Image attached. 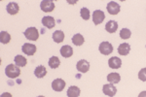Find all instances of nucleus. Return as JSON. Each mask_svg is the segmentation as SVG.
<instances>
[{
    "instance_id": "obj_21",
    "label": "nucleus",
    "mask_w": 146,
    "mask_h": 97,
    "mask_svg": "<svg viewBox=\"0 0 146 97\" xmlns=\"http://www.w3.org/2000/svg\"><path fill=\"white\" fill-rule=\"evenodd\" d=\"M85 42V39L83 37V35L81 34H75L74 36L72 37V43L75 45V46H81L83 45V43Z\"/></svg>"
},
{
    "instance_id": "obj_12",
    "label": "nucleus",
    "mask_w": 146,
    "mask_h": 97,
    "mask_svg": "<svg viewBox=\"0 0 146 97\" xmlns=\"http://www.w3.org/2000/svg\"><path fill=\"white\" fill-rule=\"evenodd\" d=\"M108 65L112 69H119L122 65V60L119 57H117V56H113V57L109 58V60H108Z\"/></svg>"
},
{
    "instance_id": "obj_7",
    "label": "nucleus",
    "mask_w": 146,
    "mask_h": 97,
    "mask_svg": "<svg viewBox=\"0 0 146 97\" xmlns=\"http://www.w3.org/2000/svg\"><path fill=\"white\" fill-rule=\"evenodd\" d=\"M106 9L110 15H117V14L120 12V5L117 3V2L111 1L107 4Z\"/></svg>"
},
{
    "instance_id": "obj_5",
    "label": "nucleus",
    "mask_w": 146,
    "mask_h": 97,
    "mask_svg": "<svg viewBox=\"0 0 146 97\" xmlns=\"http://www.w3.org/2000/svg\"><path fill=\"white\" fill-rule=\"evenodd\" d=\"M104 18H105V15L101 10H96L93 13V22L96 25L100 24L104 20Z\"/></svg>"
},
{
    "instance_id": "obj_30",
    "label": "nucleus",
    "mask_w": 146,
    "mask_h": 97,
    "mask_svg": "<svg viewBox=\"0 0 146 97\" xmlns=\"http://www.w3.org/2000/svg\"><path fill=\"white\" fill-rule=\"evenodd\" d=\"M38 97H45V96H42V95H41V96H38Z\"/></svg>"
},
{
    "instance_id": "obj_15",
    "label": "nucleus",
    "mask_w": 146,
    "mask_h": 97,
    "mask_svg": "<svg viewBox=\"0 0 146 97\" xmlns=\"http://www.w3.org/2000/svg\"><path fill=\"white\" fill-rule=\"evenodd\" d=\"M60 54L65 58L70 57L73 54V49L70 46H68V45H65V46L62 47V49H60Z\"/></svg>"
},
{
    "instance_id": "obj_6",
    "label": "nucleus",
    "mask_w": 146,
    "mask_h": 97,
    "mask_svg": "<svg viewBox=\"0 0 146 97\" xmlns=\"http://www.w3.org/2000/svg\"><path fill=\"white\" fill-rule=\"evenodd\" d=\"M102 90H103V93H104L105 95L113 97V96H115V94H116L117 88L114 86V84H104V86H103Z\"/></svg>"
},
{
    "instance_id": "obj_16",
    "label": "nucleus",
    "mask_w": 146,
    "mask_h": 97,
    "mask_svg": "<svg viewBox=\"0 0 146 97\" xmlns=\"http://www.w3.org/2000/svg\"><path fill=\"white\" fill-rule=\"evenodd\" d=\"M131 51V46L128 43H123L118 47V53L121 55H128Z\"/></svg>"
},
{
    "instance_id": "obj_18",
    "label": "nucleus",
    "mask_w": 146,
    "mask_h": 97,
    "mask_svg": "<svg viewBox=\"0 0 146 97\" xmlns=\"http://www.w3.org/2000/svg\"><path fill=\"white\" fill-rule=\"evenodd\" d=\"M46 74H47V70H46L45 66H43V65L37 66L36 69H35V71H34V75L36 76L37 78H39V79L45 77Z\"/></svg>"
},
{
    "instance_id": "obj_10",
    "label": "nucleus",
    "mask_w": 146,
    "mask_h": 97,
    "mask_svg": "<svg viewBox=\"0 0 146 97\" xmlns=\"http://www.w3.org/2000/svg\"><path fill=\"white\" fill-rule=\"evenodd\" d=\"M23 51L25 53V54H27V55H33V54L36 53V46L33 44H28V43H25L23 44Z\"/></svg>"
},
{
    "instance_id": "obj_1",
    "label": "nucleus",
    "mask_w": 146,
    "mask_h": 97,
    "mask_svg": "<svg viewBox=\"0 0 146 97\" xmlns=\"http://www.w3.org/2000/svg\"><path fill=\"white\" fill-rule=\"evenodd\" d=\"M5 74L10 79L18 78L21 74L20 67H18L17 65H14V64H9L5 69Z\"/></svg>"
},
{
    "instance_id": "obj_13",
    "label": "nucleus",
    "mask_w": 146,
    "mask_h": 97,
    "mask_svg": "<svg viewBox=\"0 0 146 97\" xmlns=\"http://www.w3.org/2000/svg\"><path fill=\"white\" fill-rule=\"evenodd\" d=\"M6 10L10 15H16V14H18L20 8H19V5L16 2H10V3L7 5Z\"/></svg>"
},
{
    "instance_id": "obj_4",
    "label": "nucleus",
    "mask_w": 146,
    "mask_h": 97,
    "mask_svg": "<svg viewBox=\"0 0 146 97\" xmlns=\"http://www.w3.org/2000/svg\"><path fill=\"white\" fill-rule=\"evenodd\" d=\"M98 49H100L101 54H103V55H108V54H110L113 51V47L109 42H102V43L100 45Z\"/></svg>"
},
{
    "instance_id": "obj_20",
    "label": "nucleus",
    "mask_w": 146,
    "mask_h": 97,
    "mask_svg": "<svg viewBox=\"0 0 146 97\" xmlns=\"http://www.w3.org/2000/svg\"><path fill=\"white\" fill-rule=\"evenodd\" d=\"M80 89L79 87L72 86L67 89V96L68 97H79L80 95Z\"/></svg>"
},
{
    "instance_id": "obj_17",
    "label": "nucleus",
    "mask_w": 146,
    "mask_h": 97,
    "mask_svg": "<svg viewBox=\"0 0 146 97\" xmlns=\"http://www.w3.org/2000/svg\"><path fill=\"white\" fill-rule=\"evenodd\" d=\"M53 40L55 41V43H62L64 40V33L62 30H56L53 33Z\"/></svg>"
},
{
    "instance_id": "obj_19",
    "label": "nucleus",
    "mask_w": 146,
    "mask_h": 97,
    "mask_svg": "<svg viewBox=\"0 0 146 97\" xmlns=\"http://www.w3.org/2000/svg\"><path fill=\"white\" fill-rule=\"evenodd\" d=\"M107 81L110 82V84H118V82L121 81V77L118 73H110L107 76Z\"/></svg>"
},
{
    "instance_id": "obj_8",
    "label": "nucleus",
    "mask_w": 146,
    "mask_h": 97,
    "mask_svg": "<svg viewBox=\"0 0 146 97\" xmlns=\"http://www.w3.org/2000/svg\"><path fill=\"white\" fill-rule=\"evenodd\" d=\"M76 68L79 72L81 73H86L88 72L89 69H90V63L88 62L87 60L85 59H81L77 62V65H76Z\"/></svg>"
},
{
    "instance_id": "obj_3",
    "label": "nucleus",
    "mask_w": 146,
    "mask_h": 97,
    "mask_svg": "<svg viewBox=\"0 0 146 97\" xmlns=\"http://www.w3.org/2000/svg\"><path fill=\"white\" fill-rule=\"evenodd\" d=\"M40 8L45 13H51L55 9V3L51 0H43L40 4Z\"/></svg>"
},
{
    "instance_id": "obj_22",
    "label": "nucleus",
    "mask_w": 146,
    "mask_h": 97,
    "mask_svg": "<svg viewBox=\"0 0 146 97\" xmlns=\"http://www.w3.org/2000/svg\"><path fill=\"white\" fill-rule=\"evenodd\" d=\"M60 65V60L58 56H52L50 59H49V66H50L52 69H56Z\"/></svg>"
},
{
    "instance_id": "obj_29",
    "label": "nucleus",
    "mask_w": 146,
    "mask_h": 97,
    "mask_svg": "<svg viewBox=\"0 0 146 97\" xmlns=\"http://www.w3.org/2000/svg\"><path fill=\"white\" fill-rule=\"evenodd\" d=\"M138 97H146V91H141L139 94H138Z\"/></svg>"
},
{
    "instance_id": "obj_2",
    "label": "nucleus",
    "mask_w": 146,
    "mask_h": 97,
    "mask_svg": "<svg viewBox=\"0 0 146 97\" xmlns=\"http://www.w3.org/2000/svg\"><path fill=\"white\" fill-rule=\"evenodd\" d=\"M23 34H25V38L30 41H36L39 38V33L36 27H28Z\"/></svg>"
},
{
    "instance_id": "obj_14",
    "label": "nucleus",
    "mask_w": 146,
    "mask_h": 97,
    "mask_svg": "<svg viewBox=\"0 0 146 97\" xmlns=\"http://www.w3.org/2000/svg\"><path fill=\"white\" fill-rule=\"evenodd\" d=\"M118 29V23L115 20H109L106 24H105V30L109 33H114Z\"/></svg>"
},
{
    "instance_id": "obj_25",
    "label": "nucleus",
    "mask_w": 146,
    "mask_h": 97,
    "mask_svg": "<svg viewBox=\"0 0 146 97\" xmlns=\"http://www.w3.org/2000/svg\"><path fill=\"white\" fill-rule=\"evenodd\" d=\"M131 30L128 29V28H123V29L120 31V37L124 40L129 39V38L131 37Z\"/></svg>"
},
{
    "instance_id": "obj_24",
    "label": "nucleus",
    "mask_w": 146,
    "mask_h": 97,
    "mask_svg": "<svg viewBox=\"0 0 146 97\" xmlns=\"http://www.w3.org/2000/svg\"><path fill=\"white\" fill-rule=\"evenodd\" d=\"M11 41V36L8 32L1 31L0 32V42L2 44H8Z\"/></svg>"
},
{
    "instance_id": "obj_23",
    "label": "nucleus",
    "mask_w": 146,
    "mask_h": 97,
    "mask_svg": "<svg viewBox=\"0 0 146 97\" xmlns=\"http://www.w3.org/2000/svg\"><path fill=\"white\" fill-rule=\"evenodd\" d=\"M27 63V58L23 57V55H16L15 57V64L18 66V67H23V66H25Z\"/></svg>"
},
{
    "instance_id": "obj_28",
    "label": "nucleus",
    "mask_w": 146,
    "mask_h": 97,
    "mask_svg": "<svg viewBox=\"0 0 146 97\" xmlns=\"http://www.w3.org/2000/svg\"><path fill=\"white\" fill-rule=\"evenodd\" d=\"M1 97H13V96H12V94L9 93V92H4V93L1 94Z\"/></svg>"
},
{
    "instance_id": "obj_26",
    "label": "nucleus",
    "mask_w": 146,
    "mask_h": 97,
    "mask_svg": "<svg viewBox=\"0 0 146 97\" xmlns=\"http://www.w3.org/2000/svg\"><path fill=\"white\" fill-rule=\"evenodd\" d=\"M80 15H81L82 18L85 20H88L91 16L90 11H89V9H87V8H82L81 11H80Z\"/></svg>"
},
{
    "instance_id": "obj_27",
    "label": "nucleus",
    "mask_w": 146,
    "mask_h": 97,
    "mask_svg": "<svg viewBox=\"0 0 146 97\" xmlns=\"http://www.w3.org/2000/svg\"><path fill=\"white\" fill-rule=\"evenodd\" d=\"M138 78L142 82H146V68H142L138 73Z\"/></svg>"
},
{
    "instance_id": "obj_11",
    "label": "nucleus",
    "mask_w": 146,
    "mask_h": 97,
    "mask_svg": "<svg viewBox=\"0 0 146 97\" xmlns=\"http://www.w3.org/2000/svg\"><path fill=\"white\" fill-rule=\"evenodd\" d=\"M42 24H43L45 27L51 29V28L55 27V25H56L55 18H54L53 16H44V18H42Z\"/></svg>"
},
{
    "instance_id": "obj_9",
    "label": "nucleus",
    "mask_w": 146,
    "mask_h": 97,
    "mask_svg": "<svg viewBox=\"0 0 146 97\" xmlns=\"http://www.w3.org/2000/svg\"><path fill=\"white\" fill-rule=\"evenodd\" d=\"M65 87V82L62 79H56L52 82V88L55 91H62Z\"/></svg>"
}]
</instances>
